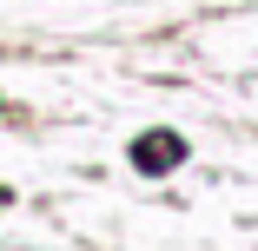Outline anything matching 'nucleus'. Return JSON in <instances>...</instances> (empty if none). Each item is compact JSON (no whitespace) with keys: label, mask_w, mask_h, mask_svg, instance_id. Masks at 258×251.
<instances>
[{"label":"nucleus","mask_w":258,"mask_h":251,"mask_svg":"<svg viewBox=\"0 0 258 251\" xmlns=\"http://www.w3.org/2000/svg\"><path fill=\"white\" fill-rule=\"evenodd\" d=\"M179 159H185V139H179V132H146V139L133 145V165H139V172H172Z\"/></svg>","instance_id":"1"}]
</instances>
